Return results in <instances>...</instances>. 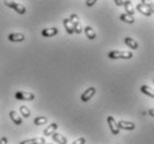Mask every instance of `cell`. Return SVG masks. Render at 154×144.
<instances>
[{"mask_svg":"<svg viewBox=\"0 0 154 144\" xmlns=\"http://www.w3.org/2000/svg\"><path fill=\"white\" fill-rule=\"evenodd\" d=\"M110 59H131L133 57V53L131 51H121V50H113L108 53Z\"/></svg>","mask_w":154,"mask_h":144,"instance_id":"1","label":"cell"},{"mask_svg":"<svg viewBox=\"0 0 154 144\" xmlns=\"http://www.w3.org/2000/svg\"><path fill=\"white\" fill-rule=\"evenodd\" d=\"M4 4L7 6V7L14 9L16 12H18L19 14H26V7L23 5L19 4V2H16L14 0H4Z\"/></svg>","mask_w":154,"mask_h":144,"instance_id":"2","label":"cell"},{"mask_svg":"<svg viewBox=\"0 0 154 144\" xmlns=\"http://www.w3.org/2000/svg\"><path fill=\"white\" fill-rule=\"evenodd\" d=\"M14 97L19 101H32V100H35V94L31 93V92H27V91L16 92Z\"/></svg>","mask_w":154,"mask_h":144,"instance_id":"3","label":"cell"},{"mask_svg":"<svg viewBox=\"0 0 154 144\" xmlns=\"http://www.w3.org/2000/svg\"><path fill=\"white\" fill-rule=\"evenodd\" d=\"M106 121H108L109 127H110V131L113 135H118L120 133V129L118 127V122L116 121V119L113 118L112 115H109L106 118Z\"/></svg>","mask_w":154,"mask_h":144,"instance_id":"4","label":"cell"},{"mask_svg":"<svg viewBox=\"0 0 154 144\" xmlns=\"http://www.w3.org/2000/svg\"><path fill=\"white\" fill-rule=\"evenodd\" d=\"M69 19L71 20V22H72V25H73V27H74V32H75V33H81L82 30H83V28H82V26H81L80 19L78 17V14H72Z\"/></svg>","mask_w":154,"mask_h":144,"instance_id":"5","label":"cell"},{"mask_svg":"<svg viewBox=\"0 0 154 144\" xmlns=\"http://www.w3.org/2000/svg\"><path fill=\"white\" fill-rule=\"evenodd\" d=\"M118 127L120 130H125V131H133L135 129V124L133 122H129V121H119L118 122Z\"/></svg>","mask_w":154,"mask_h":144,"instance_id":"6","label":"cell"},{"mask_svg":"<svg viewBox=\"0 0 154 144\" xmlns=\"http://www.w3.org/2000/svg\"><path fill=\"white\" fill-rule=\"evenodd\" d=\"M95 94V89L94 88H89L81 94V101L82 102H88L89 100H91L92 97Z\"/></svg>","mask_w":154,"mask_h":144,"instance_id":"7","label":"cell"},{"mask_svg":"<svg viewBox=\"0 0 154 144\" xmlns=\"http://www.w3.org/2000/svg\"><path fill=\"white\" fill-rule=\"evenodd\" d=\"M8 40L11 42H22L25 40V35L18 33V32L10 33V35H8Z\"/></svg>","mask_w":154,"mask_h":144,"instance_id":"8","label":"cell"},{"mask_svg":"<svg viewBox=\"0 0 154 144\" xmlns=\"http://www.w3.org/2000/svg\"><path fill=\"white\" fill-rule=\"evenodd\" d=\"M58 130V124L57 123H51L49 127H47L45 130H43V135L46 136H51L56 131Z\"/></svg>","mask_w":154,"mask_h":144,"instance_id":"9","label":"cell"},{"mask_svg":"<svg viewBox=\"0 0 154 144\" xmlns=\"http://www.w3.org/2000/svg\"><path fill=\"white\" fill-rule=\"evenodd\" d=\"M51 137H52V140L54 141V142H57L58 144H68L67 137L64 136V135H62V134L54 132V133L51 135Z\"/></svg>","mask_w":154,"mask_h":144,"instance_id":"10","label":"cell"},{"mask_svg":"<svg viewBox=\"0 0 154 144\" xmlns=\"http://www.w3.org/2000/svg\"><path fill=\"white\" fill-rule=\"evenodd\" d=\"M46 140L45 137H33V139H28L20 142V144H45Z\"/></svg>","mask_w":154,"mask_h":144,"instance_id":"11","label":"cell"},{"mask_svg":"<svg viewBox=\"0 0 154 144\" xmlns=\"http://www.w3.org/2000/svg\"><path fill=\"white\" fill-rule=\"evenodd\" d=\"M58 29L57 28H48V29H43L41 31V35L45 37V38H50V37H53V35H58Z\"/></svg>","mask_w":154,"mask_h":144,"instance_id":"12","label":"cell"},{"mask_svg":"<svg viewBox=\"0 0 154 144\" xmlns=\"http://www.w3.org/2000/svg\"><path fill=\"white\" fill-rule=\"evenodd\" d=\"M9 115H10V119L11 121L16 124V125H21L22 124V119H21L20 116H19V114H18V112H16V111H10V113H9Z\"/></svg>","mask_w":154,"mask_h":144,"instance_id":"13","label":"cell"},{"mask_svg":"<svg viewBox=\"0 0 154 144\" xmlns=\"http://www.w3.org/2000/svg\"><path fill=\"white\" fill-rule=\"evenodd\" d=\"M123 6H124V9H125L126 14H130V16H133L135 14V10H134V7L132 2H131V0H125L124 2H123Z\"/></svg>","mask_w":154,"mask_h":144,"instance_id":"14","label":"cell"},{"mask_svg":"<svg viewBox=\"0 0 154 144\" xmlns=\"http://www.w3.org/2000/svg\"><path fill=\"white\" fill-rule=\"evenodd\" d=\"M84 33L87 35L88 39H90V40H94L95 37H97V33H95L94 29L90 27V26H87L85 28H84Z\"/></svg>","mask_w":154,"mask_h":144,"instance_id":"15","label":"cell"},{"mask_svg":"<svg viewBox=\"0 0 154 144\" xmlns=\"http://www.w3.org/2000/svg\"><path fill=\"white\" fill-rule=\"evenodd\" d=\"M124 43H125L129 48H131V49H133V50H137V48H139V44H137V41H135L133 38H130V37L124 38Z\"/></svg>","mask_w":154,"mask_h":144,"instance_id":"16","label":"cell"},{"mask_svg":"<svg viewBox=\"0 0 154 144\" xmlns=\"http://www.w3.org/2000/svg\"><path fill=\"white\" fill-rule=\"evenodd\" d=\"M63 26H64V28H66V30H67V32L69 35L74 33V27L70 19H63Z\"/></svg>","mask_w":154,"mask_h":144,"instance_id":"17","label":"cell"},{"mask_svg":"<svg viewBox=\"0 0 154 144\" xmlns=\"http://www.w3.org/2000/svg\"><path fill=\"white\" fill-rule=\"evenodd\" d=\"M137 11H140L141 14H144V16H146V17H150L151 14H152V12L150 11V9L145 6V5H143V4H139L137 6Z\"/></svg>","mask_w":154,"mask_h":144,"instance_id":"18","label":"cell"},{"mask_svg":"<svg viewBox=\"0 0 154 144\" xmlns=\"http://www.w3.org/2000/svg\"><path fill=\"white\" fill-rule=\"evenodd\" d=\"M120 19H121L123 22H126V23H130V25L134 23V21H135V19H134L133 16H130V14H122L120 16Z\"/></svg>","mask_w":154,"mask_h":144,"instance_id":"19","label":"cell"},{"mask_svg":"<svg viewBox=\"0 0 154 144\" xmlns=\"http://www.w3.org/2000/svg\"><path fill=\"white\" fill-rule=\"evenodd\" d=\"M141 92L144 93V94L149 95L150 98H154V90L149 85H142L141 87Z\"/></svg>","mask_w":154,"mask_h":144,"instance_id":"20","label":"cell"},{"mask_svg":"<svg viewBox=\"0 0 154 144\" xmlns=\"http://www.w3.org/2000/svg\"><path fill=\"white\" fill-rule=\"evenodd\" d=\"M48 122V118H46V116H38V118H35V120H33V124L35 125H43V124H46V123Z\"/></svg>","mask_w":154,"mask_h":144,"instance_id":"21","label":"cell"},{"mask_svg":"<svg viewBox=\"0 0 154 144\" xmlns=\"http://www.w3.org/2000/svg\"><path fill=\"white\" fill-rule=\"evenodd\" d=\"M20 113L21 115L23 116V118H26V119H28L29 116L31 115V112H30V110H29V108H27L26 106H20Z\"/></svg>","mask_w":154,"mask_h":144,"instance_id":"22","label":"cell"},{"mask_svg":"<svg viewBox=\"0 0 154 144\" xmlns=\"http://www.w3.org/2000/svg\"><path fill=\"white\" fill-rule=\"evenodd\" d=\"M142 4L145 5V6L150 9L151 12L154 14V2L153 1H151V0H142Z\"/></svg>","mask_w":154,"mask_h":144,"instance_id":"23","label":"cell"},{"mask_svg":"<svg viewBox=\"0 0 154 144\" xmlns=\"http://www.w3.org/2000/svg\"><path fill=\"white\" fill-rule=\"evenodd\" d=\"M72 144H85V139L84 137H79Z\"/></svg>","mask_w":154,"mask_h":144,"instance_id":"24","label":"cell"},{"mask_svg":"<svg viewBox=\"0 0 154 144\" xmlns=\"http://www.w3.org/2000/svg\"><path fill=\"white\" fill-rule=\"evenodd\" d=\"M97 1H98V0H87L85 4H87L88 7H92V6H94Z\"/></svg>","mask_w":154,"mask_h":144,"instance_id":"25","label":"cell"},{"mask_svg":"<svg viewBox=\"0 0 154 144\" xmlns=\"http://www.w3.org/2000/svg\"><path fill=\"white\" fill-rule=\"evenodd\" d=\"M0 144H8V139L6 136L0 139Z\"/></svg>","mask_w":154,"mask_h":144,"instance_id":"26","label":"cell"},{"mask_svg":"<svg viewBox=\"0 0 154 144\" xmlns=\"http://www.w3.org/2000/svg\"><path fill=\"white\" fill-rule=\"evenodd\" d=\"M114 2H116V6H123V2H124V0H114Z\"/></svg>","mask_w":154,"mask_h":144,"instance_id":"27","label":"cell"},{"mask_svg":"<svg viewBox=\"0 0 154 144\" xmlns=\"http://www.w3.org/2000/svg\"><path fill=\"white\" fill-rule=\"evenodd\" d=\"M149 114H150L151 116H153V118H154V109H151L150 111H149Z\"/></svg>","mask_w":154,"mask_h":144,"instance_id":"28","label":"cell"},{"mask_svg":"<svg viewBox=\"0 0 154 144\" xmlns=\"http://www.w3.org/2000/svg\"><path fill=\"white\" fill-rule=\"evenodd\" d=\"M45 144H51V143H45Z\"/></svg>","mask_w":154,"mask_h":144,"instance_id":"29","label":"cell"},{"mask_svg":"<svg viewBox=\"0 0 154 144\" xmlns=\"http://www.w3.org/2000/svg\"><path fill=\"white\" fill-rule=\"evenodd\" d=\"M153 82H154V79H153Z\"/></svg>","mask_w":154,"mask_h":144,"instance_id":"30","label":"cell"}]
</instances>
